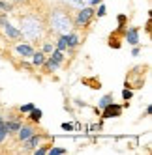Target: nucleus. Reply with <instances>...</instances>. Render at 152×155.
I'll return each instance as SVG.
<instances>
[{
  "mask_svg": "<svg viewBox=\"0 0 152 155\" xmlns=\"http://www.w3.org/2000/svg\"><path fill=\"white\" fill-rule=\"evenodd\" d=\"M43 64H45V68H47L49 71H55V69L58 68V65H60V62H58L57 58H53V56H51V58H47Z\"/></svg>",
  "mask_w": 152,
  "mask_h": 155,
  "instance_id": "6e6552de",
  "label": "nucleus"
},
{
  "mask_svg": "<svg viewBox=\"0 0 152 155\" xmlns=\"http://www.w3.org/2000/svg\"><path fill=\"white\" fill-rule=\"evenodd\" d=\"M109 103H113V95H105V97H102V101H100V107L103 108V107H107Z\"/></svg>",
  "mask_w": 152,
  "mask_h": 155,
  "instance_id": "dca6fc26",
  "label": "nucleus"
},
{
  "mask_svg": "<svg viewBox=\"0 0 152 155\" xmlns=\"http://www.w3.org/2000/svg\"><path fill=\"white\" fill-rule=\"evenodd\" d=\"M43 62H45V56H43V52H34V54H32V64H34L36 68L43 65Z\"/></svg>",
  "mask_w": 152,
  "mask_h": 155,
  "instance_id": "0eeeda50",
  "label": "nucleus"
},
{
  "mask_svg": "<svg viewBox=\"0 0 152 155\" xmlns=\"http://www.w3.org/2000/svg\"><path fill=\"white\" fill-rule=\"evenodd\" d=\"M103 15H105V6L102 4V6H100V9H98V17H103Z\"/></svg>",
  "mask_w": 152,
  "mask_h": 155,
  "instance_id": "412c9836",
  "label": "nucleus"
},
{
  "mask_svg": "<svg viewBox=\"0 0 152 155\" xmlns=\"http://www.w3.org/2000/svg\"><path fill=\"white\" fill-rule=\"evenodd\" d=\"M64 38H66V45L68 47H75V45H77V36H75V34H70V36H64Z\"/></svg>",
  "mask_w": 152,
  "mask_h": 155,
  "instance_id": "9b49d317",
  "label": "nucleus"
},
{
  "mask_svg": "<svg viewBox=\"0 0 152 155\" xmlns=\"http://www.w3.org/2000/svg\"><path fill=\"white\" fill-rule=\"evenodd\" d=\"M17 133H19V138H21V140H26L28 137L34 135V129H32L30 125H21V127L17 129Z\"/></svg>",
  "mask_w": 152,
  "mask_h": 155,
  "instance_id": "20e7f679",
  "label": "nucleus"
},
{
  "mask_svg": "<svg viewBox=\"0 0 152 155\" xmlns=\"http://www.w3.org/2000/svg\"><path fill=\"white\" fill-rule=\"evenodd\" d=\"M132 52H133V56H137V54H139V52H141V49H139V47H135V49H133V51H132Z\"/></svg>",
  "mask_w": 152,
  "mask_h": 155,
  "instance_id": "393cba45",
  "label": "nucleus"
},
{
  "mask_svg": "<svg viewBox=\"0 0 152 155\" xmlns=\"http://www.w3.org/2000/svg\"><path fill=\"white\" fill-rule=\"evenodd\" d=\"M126 39H128V43H132V45H137V41H139L137 30H135V28H130V30L126 32Z\"/></svg>",
  "mask_w": 152,
  "mask_h": 155,
  "instance_id": "39448f33",
  "label": "nucleus"
},
{
  "mask_svg": "<svg viewBox=\"0 0 152 155\" xmlns=\"http://www.w3.org/2000/svg\"><path fill=\"white\" fill-rule=\"evenodd\" d=\"M0 23L4 25V28H6V34H8V38H13V39H17V38H21V36H23V34H21L19 30H15V28H13L12 25H9L8 21H6V15H2V17H0Z\"/></svg>",
  "mask_w": 152,
  "mask_h": 155,
  "instance_id": "7ed1b4c3",
  "label": "nucleus"
},
{
  "mask_svg": "<svg viewBox=\"0 0 152 155\" xmlns=\"http://www.w3.org/2000/svg\"><path fill=\"white\" fill-rule=\"evenodd\" d=\"M100 2H102V0H90V4H94V6H96V4H100Z\"/></svg>",
  "mask_w": 152,
  "mask_h": 155,
  "instance_id": "a878e982",
  "label": "nucleus"
},
{
  "mask_svg": "<svg viewBox=\"0 0 152 155\" xmlns=\"http://www.w3.org/2000/svg\"><path fill=\"white\" fill-rule=\"evenodd\" d=\"M8 135H9V129H8V124L4 121V124H2V127H0V142H4Z\"/></svg>",
  "mask_w": 152,
  "mask_h": 155,
  "instance_id": "f8f14e48",
  "label": "nucleus"
},
{
  "mask_svg": "<svg viewBox=\"0 0 152 155\" xmlns=\"http://www.w3.org/2000/svg\"><path fill=\"white\" fill-rule=\"evenodd\" d=\"M43 52H53V45H51V43H45V45H43Z\"/></svg>",
  "mask_w": 152,
  "mask_h": 155,
  "instance_id": "aec40b11",
  "label": "nucleus"
},
{
  "mask_svg": "<svg viewBox=\"0 0 152 155\" xmlns=\"http://www.w3.org/2000/svg\"><path fill=\"white\" fill-rule=\"evenodd\" d=\"M40 140H41V137H40V135H32V137H28V138H26V144H25V146H26L28 150H32V148H36L38 144H40Z\"/></svg>",
  "mask_w": 152,
  "mask_h": 155,
  "instance_id": "423d86ee",
  "label": "nucleus"
},
{
  "mask_svg": "<svg viewBox=\"0 0 152 155\" xmlns=\"http://www.w3.org/2000/svg\"><path fill=\"white\" fill-rule=\"evenodd\" d=\"M118 23H120V26L126 23V15H118Z\"/></svg>",
  "mask_w": 152,
  "mask_h": 155,
  "instance_id": "5701e85b",
  "label": "nucleus"
},
{
  "mask_svg": "<svg viewBox=\"0 0 152 155\" xmlns=\"http://www.w3.org/2000/svg\"><path fill=\"white\" fill-rule=\"evenodd\" d=\"M62 129H66V131H70V129H71V124H62Z\"/></svg>",
  "mask_w": 152,
  "mask_h": 155,
  "instance_id": "b1692460",
  "label": "nucleus"
},
{
  "mask_svg": "<svg viewBox=\"0 0 152 155\" xmlns=\"http://www.w3.org/2000/svg\"><path fill=\"white\" fill-rule=\"evenodd\" d=\"M47 153H49V155H64V153H68V150H64V148H55V146H53V148L47 150Z\"/></svg>",
  "mask_w": 152,
  "mask_h": 155,
  "instance_id": "ddd939ff",
  "label": "nucleus"
},
{
  "mask_svg": "<svg viewBox=\"0 0 152 155\" xmlns=\"http://www.w3.org/2000/svg\"><path fill=\"white\" fill-rule=\"evenodd\" d=\"M132 95H133V92H132V90H128V88L122 92V97H124V99H132Z\"/></svg>",
  "mask_w": 152,
  "mask_h": 155,
  "instance_id": "6ab92c4d",
  "label": "nucleus"
},
{
  "mask_svg": "<svg viewBox=\"0 0 152 155\" xmlns=\"http://www.w3.org/2000/svg\"><path fill=\"white\" fill-rule=\"evenodd\" d=\"M0 9H6V12H8V9H9V4H6L4 0H0Z\"/></svg>",
  "mask_w": 152,
  "mask_h": 155,
  "instance_id": "4be33fe9",
  "label": "nucleus"
},
{
  "mask_svg": "<svg viewBox=\"0 0 152 155\" xmlns=\"http://www.w3.org/2000/svg\"><path fill=\"white\" fill-rule=\"evenodd\" d=\"M94 17V9L92 8H85L77 13V19H75V25L77 26H86L90 23V19Z\"/></svg>",
  "mask_w": 152,
  "mask_h": 155,
  "instance_id": "f257e3e1",
  "label": "nucleus"
},
{
  "mask_svg": "<svg viewBox=\"0 0 152 155\" xmlns=\"http://www.w3.org/2000/svg\"><path fill=\"white\" fill-rule=\"evenodd\" d=\"M34 107H36L34 103H26V105H23V107H19V112H21V114H26V112H30Z\"/></svg>",
  "mask_w": 152,
  "mask_h": 155,
  "instance_id": "2eb2a0df",
  "label": "nucleus"
},
{
  "mask_svg": "<svg viewBox=\"0 0 152 155\" xmlns=\"http://www.w3.org/2000/svg\"><path fill=\"white\" fill-rule=\"evenodd\" d=\"M17 52L23 54V56H32V54H34V49H32L30 45H19L17 47Z\"/></svg>",
  "mask_w": 152,
  "mask_h": 155,
  "instance_id": "1a4fd4ad",
  "label": "nucleus"
},
{
  "mask_svg": "<svg viewBox=\"0 0 152 155\" xmlns=\"http://www.w3.org/2000/svg\"><path fill=\"white\" fill-rule=\"evenodd\" d=\"M28 114H30V120H32V121H40V120H41V110H40V108H36V107L32 108Z\"/></svg>",
  "mask_w": 152,
  "mask_h": 155,
  "instance_id": "9d476101",
  "label": "nucleus"
},
{
  "mask_svg": "<svg viewBox=\"0 0 152 155\" xmlns=\"http://www.w3.org/2000/svg\"><path fill=\"white\" fill-rule=\"evenodd\" d=\"M120 112H122L120 105L109 103L107 107H103V118H116V116H120Z\"/></svg>",
  "mask_w": 152,
  "mask_h": 155,
  "instance_id": "f03ea898",
  "label": "nucleus"
},
{
  "mask_svg": "<svg viewBox=\"0 0 152 155\" xmlns=\"http://www.w3.org/2000/svg\"><path fill=\"white\" fill-rule=\"evenodd\" d=\"M47 150H49V146H43V148H38L34 153H36V155H45V153H47Z\"/></svg>",
  "mask_w": 152,
  "mask_h": 155,
  "instance_id": "a211bd4d",
  "label": "nucleus"
},
{
  "mask_svg": "<svg viewBox=\"0 0 152 155\" xmlns=\"http://www.w3.org/2000/svg\"><path fill=\"white\" fill-rule=\"evenodd\" d=\"M57 49H58V51H64V49H68V45H66V38H64V36L58 39V45H57Z\"/></svg>",
  "mask_w": 152,
  "mask_h": 155,
  "instance_id": "f3484780",
  "label": "nucleus"
},
{
  "mask_svg": "<svg viewBox=\"0 0 152 155\" xmlns=\"http://www.w3.org/2000/svg\"><path fill=\"white\" fill-rule=\"evenodd\" d=\"M6 124H8V129H9V131H17L21 125H23V124H21L19 120H13V121H6Z\"/></svg>",
  "mask_w": 152,
  "mask_h": 155,
  "instance_id": "4468645a",
  "label": "nucleus"
}]
</instances>
